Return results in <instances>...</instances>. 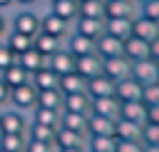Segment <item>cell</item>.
<instances>
[{
  "instance_id": "obj_1",
  "label": "cell",
  "mask_w": 159,
  "mask_h": 152,
  "mask_svg": "<svg viewBox=\"0 0 159 152\" xmlns=\"http://www.w3.org/2000/svg\"><path fill=\"white\" fill-rule=\"evenodd\" d=\"M40 20H42V7H15L10 10V30L25 32L35 37L40 32Z\"/></svg>"
},
{
  "instance_id": "obj_2",
  "label": "cell",
  "mask_w": 159,
  "mask_h": 152,
  "mask_svg": "<svg viewBox=\"0 0 159 152\" xmlns=\"http://www.w3.org/2000/svg\"><path fill=\"white\" fill-rule=\"evenodd\" d=\"M27 127H30V115L22 112V110H15V107H2V115H0V132H15V135H27Z\"/></svg>"
},
{
  "instance_id": "obj_3",
  "label": "cell",
  "mask_w": 159,
  "mask_h": 152,
  "mask_svg": "<svg viewBox=\"0 0 159 152\" xmlns=\"http://www.w3.org/2000/svg\"><path fill=\"white\" fill-rule=\"evenodd\" d=\"M7 105L30 115V112L35 110V105H37V90H35V85L27 82V85L12 87V90H10V100H7Z\"/></svg>"
},
{
  "instance_id": "obj_4",
  "label": "cell",
  "mask_w": 159,
  "mask_h": 152,
  "mask_svg": "<svg viewBox=\"0 0 159 152\" xmlns=\"http://www.w3.org/2000/svg\"><path fill=\"white\" fill-rule=\"evenodd\" d=\"M40 32H47L52 37H60V40H67V35L72 32V22L62 20L60 15H55L50 7L42 10V20H40Z\"/></svg>"
},
{
  "instance_id": "obj_5",
  "label": "cell",
  "mask_w": 159,
  "mask_h": 152,
  "mask_svg": "<svg viewBox=\"0 0 159 152\" xmlns=\"http://www.w3.org/2000/svg\"><path fill=\"white\" fill-rule=\"evenodd\" d=\"M129 75H132L142 87H144V85H152V82H159V62H154L152 57L137 60V62H132Z\"/></svg>"
},
{
  "instance_id": "obj_6",
  "label": "cell",
  "mask_w": 159,
  "mask_h": 152,
  "mask_svg": "<svg viewBox=\"0 0 159 152\" xmlns=\"http://www.w3.org/2000/svg\"><path fill=\"white\" fill-rule=\"evenodd\" d=\"M137 15H139V5L134 0H104V17L134 20Z\"/></svg>"
},
{
  "instance_id": "obj_7",
  "label": "cell",
  "mask_w": 159,
  "mask_h": 152,
  "mask_svg": "<svg viewBox=\"0 0 159 152\" xmlns=\"http://www.w3.org/2000/svg\"><path fill=\"white\" fill-rule=\"evenodd\" d=\"M94 52H97L102 60L119 57V55H124V40H119V37L104 32L102 37H97V42H94Z\"/></svg>"
},
{
  "instance_id": "obj_8",
  "label": "cell",
  "mask_w": 159,
  "mask_h": 152,
  "mask_svg": "<svg viewBox=\"0 0 159 152\" xmlns=\"http://www.w3.org/2000/svg\"><path fill=\"white\" fill-rule=\"evenodd\" d=\"M102 67H104V60H102L97 52H87V55L75 57V72H80L84 80H89V77L99 75V72H102Z\"/></svg>"
},
{
  "instance_id": "obj_9",
  "label": "cell",
  "mask_w": 159,
  "mask_h": 152,
  "mask_svg": "<svg viewBox=\"0 0 159 152\" xmlns=\"http://www.w3.org/2000/svg\"><path fill=\"white\" fill-rule=\"evenodd\" d=\"M142 92H144V87L129 75V77H124V80H119V82H114V97L119 100V102H134V100H142Z\"/></svg>"
},
{
  "instance_id": "obj_10",
  "label": "cell",
  "mask_w": 159,
  "mask_h": 152,
  "mask_svg": "<svg viewBox=\"0 0 159 152\" xmlns=\"http://www.w3.org/2000/svg\"><path fill=\"white\" fill-rule=\"evenodd\" d=\"M47 67L62 77V75H67V72H72V70H75V55L62 45L57 52H52V55L47 57Z\"/></svg>"
},
{
  "instance_id": "obj_11",
  "label": "cell",
  "mask_w": 159,
  "mask_h": 152,
  "mask_svg": "<svg viewBox=\"0 0 159 152\" xmlns=\"http://www.w3.org/2000/svg\"><path fill=\"white\" fill-rule=\"evenodd\" d=\"M89 100H92V102H89V112L102 115V117H112V120L119 117L122 102H119L114 95H109V97H89Z\"/></svg>"
},
{
  "instance_id": "obj_12",
  "label": "cell",
  "mask_w": 159,
  "mask_h": 152,
  "mask_svg": "<svg viewBox=\"0 0 159 152\" xmlns=\"http://www.w3.org/2000/svg\"><path fill=\"white\" fill-rule=\"evenodd\" d=\"M72 30L82 32V35H87V37H92L97 42V37L104 35V20L102 17H77L72 22Z\"/></svg>"
},
{
  "instance_id": "obj_13",
  "label": "cell",
  "mask_w": 159,
  "mask_h": 152,
  "mask_svg": "<svg viewBox=\"0 0 159 152\" xmlns=\"http://www.w3.org/2000/svg\"><path fill=\"white\" fill-rule=\"evenodd\" d=\"M129 67H132V62H129L124 55H119V57H109V60H104L102 72H104L112 82H119V80H124V77H129Z\"/></svg>"
},
{
  "instance_id": "obj_14",
  "label": "cell",
  "mask_w": 159,
  "mask_h": 152,
  "mask_svg": "<svg viewBox=\"0 0 159 152\" xmlns=\"http://www.w3.org/2000/svg\"><path fill=\"white\" fill-rule=\"evenodd\" d=\"M55 147L57 150H65V147H87V135L67 130V127H57V132H55Z\"/></svg>"
},
{
  "instance_id": "obj_15",
  "label": "cell",
  "mask_w": 159,
  "mask_h": 152,
  "mask_svg": "<svg viewBox=\"0 0 159 152\" xmlns=\"http://www.w3.org/2000/svg\"><path fill=\"white\" fill-rule=\"evenodd\" d=\"M132 35L144 40V42H152L154 37H159V25L152 22L149 17H144V15H137L132 20Z\"/></svg>"
},
{
  "instance_id": "obj_16",
  "label": "cell",
  "mask_w": 159,
  "mask_h": 152,
  "mask_svg": "<svg viewBox=\"0 0 159 152\" xmlns=\"http://www.w3.org/2000/svg\"><path fill=\"white\" fill-rule=\"evenodd\" d=\"M65 47L75 55V57H80V55H87V52H94V40L92 37H87V35H82V32H70L67 35V40H65Z\"/></svg>"
},
{
  "instance_id": "obj_17",
  "label": "cell",
  "mask_w": 159,
  "mask_h": 152,
  "mask_svg": "<svg viewBox=\"0 0 159 152\" xmlns=\"http://www.w3.org/2000/svg\"><path fill=\"white\" fill-rule=\"evenodd\" d=\"M87 95L89 97H109V95H114V82L104 72H99L87 80Z\"/></svg>"
},
{
  "instance_id": "obj_18",
  "label": "cell",
  "mask_w": 159,
  "mask_h": 152,
  "mask_svg": "<svg viewBox=\"0 0 159 152\" xmlns=\"http://www.w3.org/2000/svg\"><path fill=\"white\" fill-rule=\"evenodd\" d=\"M62 105H65V95H62L60 87L40 90V92H37V105H35V107H45V110H57V112H62Z\"/></svg>"
},
{
  "instance_id": "obj_19",
  "label": "cell",
  "mask_w": 159,
  "mask_h": 152,
  "mask_svg": "<svg viewBox=\"0 0 159 152\" xmlns=\"http://www.w3.org/2000/svg\"><path fill=\"white\" fill-rule=\"evenodd\" d=\"M119 117H122V120H129V122H137V125H144V122H147V105H144L142 100L122 102Z\"/></svg>"
},
{
  "instance_id": "obj_20",
  "label": "cell",
  "mask_w": 159,
  "mask_h": 152,
  "mask_svg": "<svg viewBox=\"0 0 159 152\" xmlns=\"http://www.w3.org/2000/svg\"><path fill=\"white\" fill-rule=\"evenodd\" d=\"M124 57H127L129 62H137V60L149 57V42H144V40L129 35V37L124 40Z\"/></svg>"
},
{
  "instance_id": "obj_21",
  "label": "cell",
  "mask_w": 159,
  "mask_h": 152,
  "mask_svg": "<svg viewBox=\"0 0 159 152\" xmlns=\"http://www.w3.org/2000/svg\"><path fill=\"white\" fill-rule=\"evenodd\" d=\"M114 125H117V120L89 112V117H87V135H114Z\"/></svg>"
},
{
  "instance_id": "obj_22",
  "label": "cell",
  "mask_w": 159,
  "mask_h": 152,
  "mask_svg": "<svg viewBox=\"0 0 159 152\" xmlns=\"http://www.w3.org/2000/svg\"><path fill=\"white\" fill-rule=\"evenodd\" d=\"M32 40H35V37H30V35H25V32H17V30H7V35H5V45L12 50L15 57L22 55V52H27V50L32 47Z\"/></svg>"
},
{
  "instance_id": "obj_23",
  "label": "cell",
  "mask_w": 159,
  "mask_h": 152,
  "mask_svg": "<svg viewBox=\"0 0 159 152\" xmlns=\"http://www.w3.org/2000/svg\"><path fill=\"white\" fill-rule=\"evenodd\" d=\"M2 80H5V82H7V87L12 90V87H20V85H27V82L32 80V75H30V72H27V70L15 60V62L2 72Z\"/></svg>"
},
{
  "instance_id": "obj_24",
  "label": "cell",
  "mask_w": 159,
  "mask_h": 152,
  "mask_svg": "<svg viewBox=\"0 0 159 152\" xmlns=\"http://www.w3.org/2000/svg\"><path fill=\"white\" fill-rule=\"evenodd\" d=\"M45 7H50L55 15H60V17L67 20V22H75V20L80 17V2H77V0H57V2H50V5H45Z\"/></svg>"
},
{
  "instance_id": "obj_25",
  "label": "cell",
  "mask_w": 159,
  "mask_h": 152,
  "mask_svg": "<svg viewBox=\"0 0 159 152\" xmlns=\"http://www.w3.org/2000/svg\"><path fill=\"white\" fill-rule=\"evenodd\" d=\"M62 45H65V40L52 37V35H47V32H37V35H35V40H32V47H35L37 52H42L45 57H50L52 52H57Z\"/></svg>"
},
{
  "instance_id": "obj_26",
  "label": "cell",
  "mask_w": 159,
  "mask_h": 152,
  "mask_svg": "<svg viewBox=\"0 0 159 152\" xmlns=\"http://www.w3.org/2000/svg\"><path fill=\"white\" fill-rule=\"evenodd\" d=\"M60 90L62 95H75V92H87V80L80 75V72H67L60 77Z\"/></svg>"
},
{
  "instance_id": "obj_27",
  "label": "cell",
  "mask_w": 159,
  "mask_h": 152,
  "mask_svg": "<svg viewBox=\"0 0 159 152\" xmlns=\"http://www.w3.org/2000/svg\"><path fill=\"white\" fill-rule=\"evenodd\" d=\"M142 130H144V125H137V122H129V120L117 117L114 137H117V140H139V142H142Z\"/></svg>"
},
{
  "instance_id": "obj_28",
  "label": "cell",
  "mask_w": 159,
  "mask_h": 152,
  "mask_svg": "<svg viewBox=\"0 0 159 152\" xmlns=\"http://www.w3.org/2000/svg\"><path fill=\"white\" fill-rule=\"evenodd\" d=\"M17 62L30 72V75H35L37 70H42L45 65H47V57L42 55V52H37L35 47H30L27 52H22V55H17Z\"/></svg>"
},
{
  "instance_id": "obj_29",
  "label": "cell",
  "mask_w": 159,
  "mask_h": 152,
  "mask_svg": "<svg viewBox=\"0 0 159 152\" xmlns=\"http://www.w3.org/2000/svg\"><path fill=\"white\" fill-rule=\"evenodd\" d=\"M32 85H35V90L40 92V90H52V87H60V75L57 72H52L47 65L42 67V70H37L35 75H32V80H30Z\"/></svg>"
},
{
  "instance_id": "obj_30",
  "label": "cell",
  "mask_w": 159,
  "mask_h": 152,
  "mask_svg": "<svg viewBox=\"0 0 159 152\" xmlns=\"http://www.w3.org/2000/svg\"><path fill=\"white\" fill-rule=\"evenodd\" d=\"M89 95L87 92H75V95H65V112H80V115H89Z\"/></svg>"
},
{
  "instance_id": "obj_31",
  "label": "cell",
  "mask_w": 159,
  "mask_h": 152,
  "mask_svg": "<svg viewBox=\"0 0 159 152\" xmlns=\"http://www.w3.org/2000/svg\"><path fill=\"white\" fill-rule=\"evenodd\" d=\"M104 32L119 37V40H127L132 35V20H124V17H104Z\"/></svg>"
},
{
  "instance_id": "obj_32",
  "label": "cell",
  "mask_w": 159,
  "mask_h": 152,
  "mask_svg": "<svg viewBox=\"0 0 159 152\" xmlns=\"http://www.w3.org/2000/svg\"><path fill=\"white\" fill-rule=\"evenodd\" d=\"M60 117H62V112L45 110V107H35L30 112V122H37V125H45V127H52V130L60 127Z\"/></svg>"
},
{
  "instance_id": "obj_33",
  "label": "cell",
  "mask_w": 159,
  "mask_h": 152,
  "mask_svg": "<svg viewBox=\"0 0 159 152\" xmlns=\"http://www.w3.org/2000/svg\"><path fill=\"white\" fill-rule=\"evenodd\" d=\"M114 135H87V152H114Z\"/></svg>"
},
{
  "instance_id": "obj_34",
  "label": "cell",
  "mask_w": 159,
  "mask_h": 152,
  "mask_svg": "<svg viewBox=\"0 0 159 152\" xmlns=\"http://www.w3.org/2000/svg\"><path fill=\"white\" fill-rule=\"evenodd\" d=\"M0 150H7V152H25V150H27V135L0 132Z\"/></svg>"
},
{
  "instance_id": "obj_35",
  "label": "cell",
  "mask_w": 159,
  "mask_h": 152,
  "mask_svg": "<svg viewBox=\"0 0 159 152\" xmlns=\"http://www.w3.org/2000/svg\"><path fill=\"white\" fill-rule=\"evenodd\" d=\"M87 117H89V115H80V112H65V110H62L60 127H67V130L84 132V135H87Z\"/></svg>"
},
{
  "instance_id": "obj_36",
  "label": "cell",
  "mask_w": 159,
  "mask_h": 152,
  "mask_svg": "<svg viewBox=\"0 0 159 152\" xmlns=\"http://www.w3.org/2000/svg\"><path fill=\"white\" fill-rule=\"evenodd\" d=\"M80 17H102L104 20V0H80Z\"/></svg>"
},
{
  "instance_id": "obj_37",
  "label": "cell",
  "mask_w": 159,
  "mask_h": 152,
  "mask_svg": "<svg viewBox=\"0 0 159 152\" xmlns=\"http://www.w3.org/2000/svg\"><path fill=\"white\" fill-rule=\"evenodd\" d=\"M139 15H144V17H149L152 22L159 25V0H147V2H142V5H139Z\"/></svg>"
},
{
  "instance_id": "obj_38",
  "label": "cell",
  "mask_w": 159,
  "mask_h": 152,
  "mask_svg": "<svg viewBox=\"0 0 159 152\" xmlns=\"http://www.w3.org/2000/svg\"><path fill=\"white\" fill-rule=\"evenodd\" d=\"M142 145H159V125L147 122L142 130Z\"/></svg>"
},
{
  "instance_id": "obj_39",
  "label": "cell",
  "mask_w": 159,
  "mask_h": 152,
  "mask_svg": "<svg viewBox=\"0 0 159 152\" xmlns=\"http://www.w3.org/2000/svg\"><path fill=\"white\" fill-rule=\"evenodd\" d=\"M142 102H144V105H159V82L144 85V92H142Z\"/></svg>"
},
{
  "instance_id": "obj_40",
  "label": "cell",
  "mask_w": 159,
  "mask_h": 152,
  "mask_svg": "<svg viewBox=\"0 0 159 152\" xmlns=\"http://www.w3.org/2000/svg\"><path fill=\"white\" fill-rule=\"evenodd\" d=\"M114 152H144V145L139 140H117Z\"/></svg>"
},
{
  "instance_id": "obj_41",
  "label": "cell",
  "mask_w": 159,
  "mask_h": 152,
  "mask_svg": "<svg viewBox=\"0 0 159 152\" xmlns=\"http://www.w3.org/2000/svg\"><path fill=\"white\" fill-rule=\"evenodd\" d=\"M25 152H57V147H55V142H40V140L27 137V150Z\"/></svg>"
},
{
  "instance_id": "obj_42",
  "label": "cell",
  "mask_w": 159,
  "mask_h": 152,
  "mask_svg": "<svg viewBox=\"0 0 159 152\" xmlns=\"http://www.w3.org/2000/svg\"><path fill=\"white\" fill-rule=\"evenodd\" d=\"M15 60H17V57L12 55V50H10V47L2 42V45H0V75H2V72H5V70H7V67L15 62Z\"/></svg>"
},
{
  "instance_id": "obj_43",
  "label": "cell",
  "mask_w": 159,
  "mask_h": 152,
  "mask_svg": "<svg viewBox=\"0 0 159 152\" xmlns=\"http://www.w3.org/2000/svg\"><path fill=\"white\" fill-rule=\"evenodd\" d=\"M7 100H10V87L0 75V107H7Z\"/></svg>"
},
{
  "instance_id": "obj_44",
  "label": "cell",
  "mask_w": 159,
  "mask_h": 152,
  "mask_svg": "<svg viewBox=\"0 0 159 152\" xmlns=\"http://www.w3.org/2000/svg\"><path fill=\"white\" fill-rule=\"evenodd\" d=\"M147 122L159 125V105H147ZM144 122V125H147Z\"/></svg>"
},
{
  "instance_id": "obj_45",
  "label": "cell",
  "mask_w": 159,
  "mask_h": 152,
  "mask_svg": "<svg viewBox=\"0 0 159 152\" xmlns=\"http://www.w3.org/2000/svg\"><path fill=\"white\" fill-rule=\"evenodd\" d=\"M7 30H10V12L0 10V37H5Z\"/></svg>"
},
{
  "instance_id": "obj_46",
  "label": "cell",
  "mask_w": 159,
  "mask_h": 152,
  "mask_svg": "<svg viewBox=\"0 0 159 152\" xmlns=\"http://www.w3.org/2000/svg\"><path fill=\"white\" fill-rule=\"evenodd\" d=\"M45 0H15V7H42Z\"/></svg>"
},
{
  "instance_id": "obj_47",
  "label": "cell",
  "mask_w": 159,
  "mask_h": 152,
  "mask_svg": "<svg viewBox=\"0 0 159 152\" xmlns=\"http://www.w3.org/2000/svg\"><path fill=\"white\" fill-rule=\"evenodd\" d=\"M149 57H152L154 62H159V37H154V40L149 42Z\"/></svg>"
},
{
  "instance_id": "obj_48",
  "label": "cell",
  "mask_w": 159,
  "mask_h": 152,
  "mask_svg": "<svg viewBox=\"0 0 159 152\" xmlns=\"http://www.w3.org/2000/svg\"><path fill=\"white\" fill-rule=\"evenodd\" d=\"M0 10H5V12L15 10V0H0Z\"/></svg>"
},
{
  "instance_id": "obj_49",
  "label": "cell",
  "mask_w": 159,
  "mask_h": 152,
  "mask_svg": "<svg viewBox=\"0 0 159 152\" xmlns=\"http://www.w3.org/2000/svg\"><path fill=\"white\" fill-rule=\"evenodd\" d=\"M57 152H87V147H65V150H57Z\"/></svg>"
},
{
  "instance_id": "obj_50",
  "label": "cell",
  "mask_w": 159,
  "mask_h": 152,
  "mask_svg": "<svg viewBox=\"0 0 159 152\" xmlns=\"http://www.w3.org/2000/svg\"><path fill=\"white\" fill-rule=\"evenodd\" d=\"M144 152H159V145H144Z\"/></svg>"
},
{
  "instance_id": "obj_51",
  "label": "cell",
  "mask_w": 159,
  "mask_h": 152,
  "mask_svg": "<svg viewBox=\"0 0 159 152\" xmlns=\"http://www.w3.org/2000/svg\"><path fill=\"white\" fill-rule=\"evenodd\" d=\"M50 2H57V0H45V5H50Z\"/></svg>"
},
{
  "instance_id": "obj_52",
  "label": "cell",
  "mask_w": 159,
  "mask_h": 152,
  "mask_svg": "<svg viewBox=\"0 0 159 152\" xmlns=\"http://www.w3.org/2000/svg\"><path fill=\"white\" fill-rule=\"evenodd\" d=\"M134 2H137V5H142V2H147V0H134Z\"/></svg>"
},
{
  "instance_id": "obj_53",
  "label": "cell",
  "mask_w": 159,
  "mask_h": 152,
  "mask_svg": "<svg viewBox=\"0 0 159 152\" xmlns=\"http://www.w3.org/2000/svg\"><path fill=\"white\" fill-rule=\"evenodd\" d=\"M2 42H5V37H0V45H2Z\"/></svg>"
},
{
  "instance_id": "obj_54",
  "label": "cell",
  "mask_w": 159,
  "mask_h": 152,
  "mask_svg": "<svg viewBox=\"0 0 159 152\" xmlns=\"http://www.w3.org/2000/svg\"><path fill=\"white\" fill-rule=\"evenodd\" d=\"M0 152H7V150H0Z\"/></svg>"
},
{
  "instance_id": "obj_55",
  "label": "cell",
  "mask_w": 159,
  "mask_h": 152,
  "mask_svg": "<svg viewBox=\"0 0 159 152\" xmlns=\"http://www.w3.org/2000/svg\"><path fill=\"white\" fill-rule=\"evenodd\" d=\"M0 115H2V107H0Z\"/></svg>"
},
{
  "instance_id": "obj_56",
  "label": "cell",
  "mask_w": 159,
  "mask_h": 152,
  "mask_svg": "<svg viewBox=\"0 0 159 152\" xmlns=\"http://www.w3.org/2000/svg\"><path fill=\"white\" fill-rule=\"evenodd\" d=\"M77 2H80V0H77Z\"/></svg>"
}]
</instances>
